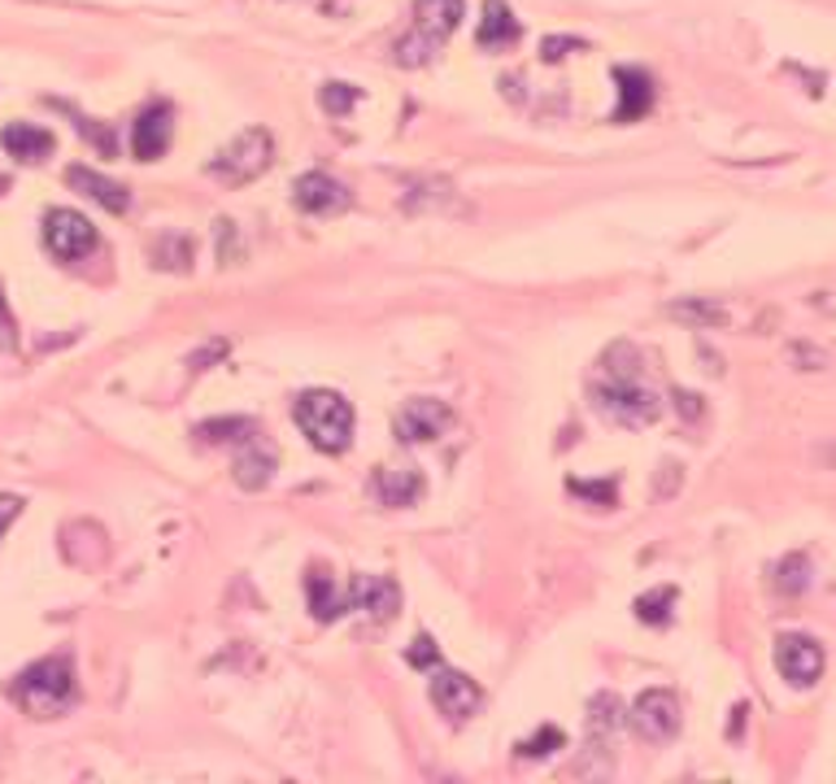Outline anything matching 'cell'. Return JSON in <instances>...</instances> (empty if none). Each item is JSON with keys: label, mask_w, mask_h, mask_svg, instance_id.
Instances as JSON below:
<instances>
[{"label": "cell", "mask_w": 836, "mask_h": 784, "mask_svg": "<svg viewBox=\"0 0 836 784\" xmlns=\"http://www.w3.org/2000/svg\"><path fill=\"white\" fill-rule=\"evenodd\" d=\"M13 698L27 715L35 720H58L74 706L79 698V684H74V663L70 659H44V663L27 666L18 680H13Z\"/></svg>", "instance_id": "cell-1"}, {"label": "cell", "mask_w": 836, "mask_h": 784, "mask_svg": "<svg viewBox=\"0 0 836 784\" xmlns=\"http://www.w3.org/2000/svg\"><path fill=\"white\" fill-rule=\"evenodd\" d=\"M297 422L318 454H345L354 440V406L332 388H309L297 397Z\"/></svg>", "instance_id": "cell-2"}, {"label": "cell", "mask_w": 836, "mask_h": 784, "mask_svg": "<svg viewBox=\"0 0 836 784\" xmlns=\"http://www.w3.org/2000/svg\"><path fill=\"white\" fill-rule=\"evenodd\" d=\"M462 13V0H415V35L397 44V65H422L445 35L458 31Z\"/></svg>", "instance_id": "cell-3"}, {"label": "cell", "mask_w": 836, "mask_h": 784, "mask_svg": "<svg viewBox=\"0 0 836 784\" xmlns=\"http://www.w3.org/2000/svg\"><path fill=\"white\" fill-rule=\"evenodd\" d=\"M271 153H275V140H271V131H262V126H248L244 135H236L214 162H210V175L223 183H248L257 180L266 166H271Z\"/></svg>", "instance_id": "cell-4"}, {"label": "cell", "mask_w": 836, "mask_h": 784, "mask_svg": "<svg viewBox=\"0 0 836 784\" xmlns=\"http://www.w3.org/2000/svg\"><path fill=\"white\" fill-rule=\"evenodd\" d=\"M593 401L610 422L619 427H645L657 419V397L636 379H614L610 388H593Z\"/></svg>", "instance_id": "cell-5"}, {"label": "cell", "mask_w": 836, "mask_h": 784, "mask_svg": "<svg viewBox=\"0 0 836 784\" xmlns=\"http://www.w3.org/2000/svg\"><path fill=\"white\" fill-rule=\"evenodd\" d=\"M44 244L61 262H79L96 248V227L79 210H49L44 214Z\"/></svg>", "instance_id": "cell-6"}, {"label": "cell", "mask_w": 836, "mask_h": 784, "mask_svg": "<svg viewBox=\"0 0 836 784\" xmlns=\"http://www.w3.org/2000/svg\"><path fill=\"white\" fill-rule=\"evenodd\" d=\"M431 702H436L440 715H449L453 724H462V720H471L479 711L483 693H479V684L471 675L449 671V666H436V671H431Z\"/></svg>", "instance_id": "cell-7"}, {"label": "cell", "mask_w": 836, "mask_h": 784, "mask_svg": "<svg viewBox=\"0 0 836 784\" xmlns=\"http://www.w3.org/2000/svg\"><path fill=\"white\" fill-rule=\"evenodd\" d=\"M632 727L645 741H671L680 732V698L671 689H645L632 702Z\"/></svg>", "instance_id": "cell-8"}, {"label": "cell", "mask_w": 836, "mask_h": 784, "mask_svg": "<svg viewBox=\"0 0 836 784\" xmlns=\"http://www.w3.org/2000/svg\"><path fill=\"white\" fill-rule=\"evenodd\" d=\"M776 666L779 675L788 680V684H797V689H810L819 675H824V650H819V641H810V637H779L776 641Z\"/></svg>", "instance_id": "cell-9"}, {"label": "cell", "mask_w": 836, "mask_h": 784, "mask_svg": "<svg viewBox=\"0 0 836 784\" xmlns=\"http://www.w3.org/2000/svg\"><path fill=\"white\" fill-rule=\"evenodd\" d=\"M449 422H453V415H449V406H445V401L415 397V401H406V406H401V415H397V436H401L406 445H427V440L445 436V427H449Z\"/></svg>", "instance_id": "cell-10"}, {"label": "cell", "mask_w": 836, "mask_h": 784, "mask_svg": "<svg viewBox=\"0 0 836 784\" xmlns=\"http://www.w3.org/2000/svg\"><path fill=\"white\" fill-rule=\"evenodd\" d=\"M175 135V110L171 105H149L140 119L131 122V153L140 162H157L171 149Z\"/></svg>", "instance_id": "cell-11"}, {"label": "cell", "mask_w": 836, "mask_h": 784, "mask_svg": "<svg viewBox=\"0 0 836 784\" xmlns=\"http://www.w3.org/2000/svg\"><path fill=\"white\" fill-rule=\"evenodd\" d=\"M345 602H349V610H361V614H370V619H392L397 614V605H401V589L388 580V576H358L354 584H349V593H345Z\"/></svg>", "instance_id": "cell-12"}, {"label": "cell", "mask_w": 836, "mask_h": 784, "mask_svg": "<svg viewBox=\"0 0 836 784\" xmlns=\"http://www.w3.org/2000/svg\"><path fill=\"white\" fill-rule=\"evenodd\" d=\"M293 201L305 214H340L349 205V187L340 180H332V175H323V171H309L293 187Z\"/></svg>", "instance_id": "cell-13"}, {"label": "cell", "mask_w": 836, "mask_h": 784, "mask_svg": "<svg viewBox=\"0 0 836 784\" xmlns=\"http://www.w3.org/2000/svg\"><path fill=\"white\" fill-rule=\"evenodd\" d=\"M614 83H619V110H614V122H636L645 119L654 110V79L636 65H619L614 70Z\"/></svg>", "instance_id": "cell-14"}, {"label": "cell", "mask_w": 836, "mask_h": 784, "mask_svg": "<svg viewBox=\"0 0 836 784\" xmlns=\"http://www.w3.org/2000/svg\"><path fill=\"white\" fill-rule=\"evenodd\" d=\"M0 144H4V153L9 157H18V162H44L49 153H53V131H44V126H35V122H9L4 131H0Z\"/></svg>", "instance_id": "cell-15"}, {"label": "cell", "mask_w": 836, "mask_h": 784, "mask_svg": "<svg viewBox=\"0 0 836 784\" xmlns=\"http://www.w3.org/2000/svg\"><path fill=\"white\" fill-rule=\"evenodd\" d=\"M65 183H70L74 192L92 196L96 205H105L110 214H126V210H131V192H126L122 183L105 180V175H96V171H88V166H70V171H65Z\"/></svg>", "instance_id": "cell-16"}, {"label": "cell", "mask_w": 836, "mask_h": 784, "mask_svg": "<svg viewBox=\"0 0 836 784\" xmlns=\"http://www.w3.org/2000/svg\"><path fill=\"white\" fill-rule=\"evenodd\" d=\"M523 27L514 18V9L506 0H488L483 4V18H479V31H476V44L479 49H506V44H519Z\"/></svg>", "instance_id": "cell-17"}, {"label": "cell", "mask_w": 836, "mask_h": 784, "mask_svg": "<svg viewBox=\"0 0 836 784\" xmlns=\"http://www.w3.org/2000/svg\"><path fill=\"white\" fill-rule=\"evenodd\" d=\"M271 476H275V449L262 445V440H248L244 454L236 458V483L248 488V492H257V488L271 483Z\"/></svg>", "instance_id": "cell-18"}, {"label": "cell", "mask_w": 836, "mask_h": 784, "mask_svg": "<svg viewBox=\"0 0 836 784\" xmlns=\"http://www.w3.org/2000/svg\"><path fill=\"white\" fill-rule=\"evenodd\" d=\"M305 589H309V610H314V619H318V623H332V619H340V614L349 610V602L336 593L332 576H323V571H309Z\"/></svg>", "instance_id": "cell-19"}, {"label": "cell", "mask_w": 836, "mask_h": 784, "mask_svg": "<svg viewBox=\"0 0 836 784\" xmlns=\"http://www.w3.org/2000/svg\"><path fill=\"white\" fill-rule=\"evenodd\" d=\"M375 492H379L384 506H415L418 492H422V480H418V471H379Z\"/></svg>", "instance_id": "cell-20"}, {"label": "cell", "mask_w": 836, "mask_h": 784, "mask_svg": "<svg viewBox=\"0 0 836 784\" xmlns=\"http://www.w3.org/2000/svg\"><path fill=\"white\" fill-rule=\"evenodd\" d=\"M196 436H201V440H210V445H223V440H244V436H253V422H248V419H214V422H201V427H196Z\"/></svg>", "instance_id": "cell-21"}, {"label": "cell", "mask_w": 836, "mask_h": 784, "mask_svg": "<svg viewBox=\"0 0 836 784\" xmlns=\"http://www.w3.org/2000/svg\"><path fill=\"white\" fill-rule=\"evenodd\" d=\"M358 101H361V92L354 83H327V88L318 92V105H323L327 114H349Z\"/></svg>", "instance_id": "cell-22"}, {"label": "cell", "mask_w": 836, "mask_h": 784, "mask_svg": "<svg viewBox=\"0 0 836 784\" xmlns=\"http://www.w3.org/2000/svg\"><path fill=\"white\" fill-rule=\"evenodd\" d=\"M671 314H675V318H693V323H702V327L727 323V309L715 302H675L671 305Z\"/></svg>", "instance_id": "cell-23"}, {"label": "cell", "mask_w": 836, "mask_h": 784, "mask_svg": "<svg viewBox=\"0 0 836 784\" xmlns=\"http://www.w3.org/2000/svg\"><path fill=\"white\" fill-rule=\"evenodd\" d=\"M806 571H810V562L802 558V553H793V558H784L779 562V576H776V589L779 593H802L810 580H806Z\"/></svg>", "instance_id": "cell-24"}, {"label": "cell", "mask_w": 836, "mask_h": 784, "mask_svg": "<svg viewBox=\"0 0 836 784\" xmlns=\"http://www.w3.org/2000/svg\"><path fill=\"white\" fill-rule=\"evenodd\" d=\"M671 602H675V589H657V593H645L641 602H636V614L645 619V623H666L671 619Z\"/></svg>", "instance_id": "cell-25"}, {"label": "cell", "mask_w": 836, "mask_h": 784, "mask_svg": "<svg viewBox=\"0 0 836 784\" xmlns=\"http://www.w3.org/2000/svg\"><path fill=\"white\" fill-rule=\"evenodd\" d=\"M614 727H619V702L610 693H601L598 702H593V736H605Z\"/></svg>", "instance_id": "cell-26"}, {"label": "cell", "mask_w": 836, "mask_h": 784, "mask_svg": "<svg viewBox=\"0 0 836 784\" xmlns=\"http://www.w3.org/2000/svg\"><path fill=\"white\" fill-rule=\"evenodd\" d=\"M589 44L584 40H571V35H549L544 44H540V58L544 61H562L567 53H584Z\"/></svg>", "instance_id": "cell-27"}, {"label": "cell", "mask_w": 836, "mask_h": 784, "mask_svg": "<svg viewBox=\"0 0 836 784\" xmlns=\"http://www.w3.org/2000/svg\"><path fill=\"white\" fill-rule=\"evenodd\" d=\"M558 745H562V732H558V727H544L532 741H519V754H523V758H540V754H549V750H558Z\"/></svg>", "instance_id": "cell-28"}, {"label": "cell", "mask_w": 836, "mask_h": 784, "mask_svg": "<svg viewBox=\"0 0 836 784\" xmlns=\"http://www.w3.org/2000/svg\"><path fill=\"white\" fill-rule=\"evenodd\" d=\"M406 663H410V666H436V663H440L436 641H431V637H415V645L406 650Z\"/></svg>", "instance_id": "cell-29"}, {"label": "cell", "mask_w": 836, "mask_h": 784, "mask_svg": "<svg viewBox=\"0 0 836 784\" xmlns=\"http://www.w3.org/2000/svg\"><path fill=\"white\" fill-rule=\"evenodd\" d=\"M0 349H18V323H13V314H9L4 288H0Z\"/></svg>", "instance_id": "cell-30"}, {"label": "cell", "mask_w": 836, "mask_h": 784, "mask_svg": "<svg viewBox=\"0 0 836 784\" xmlns=\"http://www.w3.org/2000/svg\"><path fill=\"white\" fill-rule=\"evenodd\" d=\"M18 510H22V497H0V537H4V528L18 519Z\"/></svg>", "instance_id": "cell-31"}, {"label": "cell", "mask_w": 836, "mask_h": 784, "mask_svg": "<svg viewBox=\"0 0 836 784\" xmlns=\"http://www.w3.org/2000/svg\"><path fill=\"white\" fill-rule=\"evenodd\" d=\"M571 492H584V497H601V501H614V483H575L571 480Z\"/></svg>", "instance_id": "cell-32"}, {"label": "cell", "mask_w": 836, "mask_h": 784, "mask_svg": "<svg viewBox=\"0 0 836 784\" xmlns=\"http://www.w3.org/2000/svg\"><path fill=\"white\" fill-rule=\"evenodd\" d=\"M0 192H9V180H4V175H0Z\"/></svg>", "instance_id": "cell-33"}]
</instances>
